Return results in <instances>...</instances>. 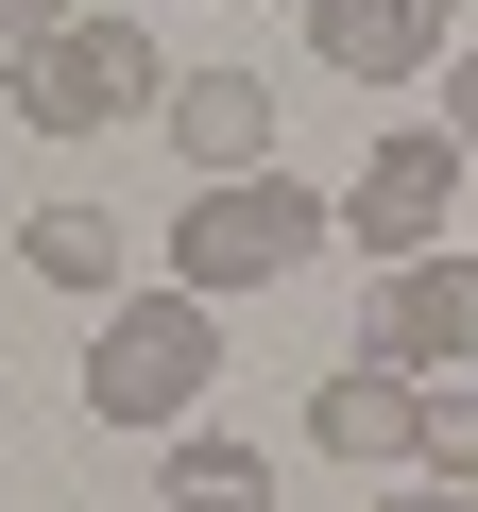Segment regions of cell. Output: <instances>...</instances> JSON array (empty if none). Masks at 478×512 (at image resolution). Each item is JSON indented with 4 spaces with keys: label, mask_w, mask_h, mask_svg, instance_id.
Wrapping results in <instances>:
<instances>
[{
    "label": "cell",
    "mask_w": 478,
    "mask_h": 512,
    "mask_svg": "<svg viewBox=\"0 0 478 512\" xmlns=\"http://www.w3.org/2000/svg\"><path fill=\"white\" fill-rule=\"evenodd\" d=\"M444 137H461V154H478V35H461V52H444Z\"/></svg>",
    "instance_id": "obj_13"
},
{
    "label": "cell",
    "mask_w": 478,
    "mask_h": 512,
    "mask_svg": "<svg viewBox=\"0 0 478 512\" xmlns=\"http://www.w3.org/2000/svg\"><path fill=\"white\" fill-rule=\"evenodd\" d=\"M205 376H222L205 291H120V308H103V342H86V427H188V410H205Z\"/></svg>",
    "instance_id": "obj_1"
},
{
    "label": "cell",
    "mask_w": 478,
    "mask_h": 512,
    "mask_svg": "<svg viewBox=\"0 0 478 512\" xmlns=\"http://www.w3.org/2000/svg\"><path fill=\"white\" fill-rule=\"evenodd\" d=\"M18 256H35L52 291H120V205H35V222H18Z\"/></svg>",
    "instance_id": "obj_9"
},
{
    "label": "cell",
    "mask_w": 478,
    "mask_h": 512,
    "mask_svg": "<svg viewBox=\"0 0 478 512\" xmlns=\"http://www.w3.org/2000/svg\"><path fill=\"white\" fill-rule=\"evenodd\" d=\"M444 205H461V137L444 120H393L342 188V239L376 256V274H410V256H444Z\"/></svg>",
    "instance_id": "obj_4"
},
{
    "label": "cell",
    "mask_w": 478,
    "mask_h": 512,
    "mask_svg": "<svg viewBox=\"0 0 478 512\" xmlns=\"http://www.w3.org/2000/svg\"><path fill=\"white\" fill-rule=\"evenodd\" d=\"M137 103H171V69H154V35L120 18V0L18 52V120H35V137H103V120H137Z\"/></svg>",
    "instance_id": "obj_3"
},
{
    "label": "cell",
    "mask_w": 478,
    "mask_h": 512,
    "mask_svg": "<svg viewBox=\"0 0 478 512\" xmlns=\"http://www.w3.org/2000/svg\"><path fill=\"white\" fill-rule=\"evenodd\" d=\"M69 18H103V0H0V52H35V35H69Z\"/></svg>",
    "instance_id": "obj_12"
},
{
    "label": "cell",
    "mask_w": 478,
    "mask_h": 512,
    "mask_svg": "<svg viewBox=\"0 0 478 512\" xmlns=\"http://www.w3.org/2000/svg\"><path fill=\"white\" fill-rule=\"evenodd\" d=\"M171 512H274V461L222 444V427H188V444H171Z\"/></svg>",
    "instance_id": "obj_10"
},
{
    "label": "cell",
    "mask_w": 478,
    "mask_h": 512,
    "mask_svg": "<svg viewBox=\"0 0 478 512\" xmlns=\"http://www.w3.org/2000/svg\"><path fill=\"white\" fill-rule=\"evenodd\" d=\"M308 444H325V461H359V478H393V461H410V376L342 359V376L308 393Z\"/></svg>",
    "instance_id": "obj_8"
},
{
    "label": "cell",
    "mask_w": 478,
    "mask_h": 512,
    "mask_svg": "<svg viewBox=\"0 0 478 512\" xmlns=\"http://www.w3.org/2000/svg\"><path fill=\"white\" fill-rule=\"evenodd\" d=\"M342 239V205L325 188H291V171H239V188H205L188 222H171V291H274V274H308V256Z\"/></svg>",
    "instance_id": "obj_2"
},
{
    "label": "cell",
    "mask_w": 478,
    "mask_h": 512,
    "mask_svg": "<svg viewBox=\"0 0 478 512\" xmlns=\"http://www.w3.org/2000/svg\"><path fill=\"white\" fill-rule=\"evenodd\" d=\"M410 478L478 495V393H461V376H427V393H410Z\"/></svg>",
    "instance_id": "obj_11"
},
{
    "label": "cell",
    "mask_w": 478,
    "mask_h": 512,
    "mask_svg": "<svg viewBox=\"0 0 478 512\" xmlns=\"http://www.w3.org/2000/svg\"><path fill=\"white\" fill-rule=\"evenodd\" d=\"M308 52H325V86H427L461 52V18L444 0H308Z\"/></svg>",
    "instance_id": "obj_6"
},
{
    "label": "cell",
    "mask_w": 478,
    "mask_h": 512,
    "mask_svg": "<svg viewBox=\"0 0 478 512\" xmlns=\"http://www.w3.org/2000/svg\"><path fill=\"white\" fill-rule=\"evenodd\" d=\"M154 120H171V154H188L205 188L274 171V86H257V69H171V103H154Z\"/></svg>",
    "instance_id": "obj_7"
},
{
    "label": "cell",
    "mask_w": 478,
    "mask_h": 512,
    "mask_svg": "<svg viewBox=\"0 0 478 512\" xmlns=\"http://www.w3.org/2000/svg\"><path fill=\"white\" fill-rule=\"evenodd\" d=\"M359 359L376 376H444V359H478V256L444 239V256H410V274H376V308H359Z\"/></svg>",
    "instance_id": "obj_5"
},
{
    "label": "cell",
    "mask_w": 478,
    "mask_h": 512,
    "mask_svg": "<svg viewBox=\"0 0 478 512\" xmlns=\"http://www.w3.org/2000/svg\"><path fill=\"white\" fill-rule=\"evenodd\" d=\"M376 512H478V495H444V478H410V495H376Z\"/></svg>",
    "instance_id": "obj_14"
}]
</instances>
